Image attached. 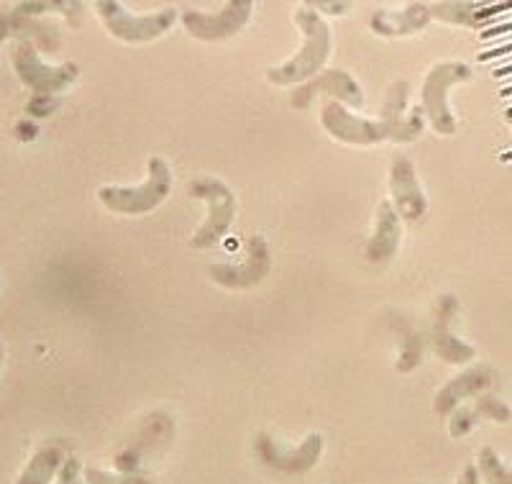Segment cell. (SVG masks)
<instances>
[{
    "label": "cell",
    "mask_w": 512,
    "mask_h": 484,
    "mask_svg": "<svg viewBox=\"0 0 512 484\" xmlns=\"http://www.w3.org/2000/svg\"><path fill=\"white\" fill-rule=\"evenodd\" d=\"M85 477V469H82L80 459L77 456H67L57 474V484H82Z\"/></svg>",
    "instance_id": "obj_28"
},
{
    "label": "cell",
    "mask_w": 512,
    "mask_h": 484,
    "mask_svg": "<svg viewBox=\"0 0 512 484\" xmlns=\"http://www.w3.org/2000/svg\"><path fill=\"white\" fill-rule=\"evenodd\" d=\"M254 451L262 459L264 467L280 474H290V477H303L320 461L323 438H320V433H310L297 449H282L269 433H259L254 441Z\"/></svg>",
    "instance_id": "obj_9"
},
{
    "label": "cell",
    "mask_w": 512,
    "mask_h": 484,
    "mask_svg": "<svg viewBox=\"0 0 512 484\" xmlns=\"http://www.w3.org/2000/svg\"><path fill=\"white\" fill-rule=\"evenodd\" d=\"M507 34H512V21H507V24L489 26V29H482V39H487V41L497 39V36H507Z\"/></svg>",
    "instance_id": "obj_31"
},
{
    "label": "cell",
    "mask_w": 512,
    "mask_h": 484,
    "mask_svg": "<svg viewBox=\"0 0 512 484\" xmlns=\"http://www.w3.org/2000/svg\"><path fill=\"white\" fill-rule=\"evenodd\" d=\"M459 310V300L454 295H443L433 310V331H431V344L433 351L441 356L443 362L448 364H466L474 359V349L464 341H459L451 333V321L456 318Z\"/></svg>",
    "instance_id": "obj_13"
},
{
    "label": "cell",
    "mask_w": 512,
    "mask_h": 484,
    "mask_svg": "<svg viewBox=\"0 0 512 484\" xmlns=\"http://www.w3.org/2000/svg\"><path fill=\"white\" fill-rule=\"evenodd\" d=\"M507 118H510V121H512V108H507Z\"/></svg>",
    "instance_id": "obj_37"
},
{
    "label": "cell",
    "mask_w": 512,
    "mask_h": 484,
    "mask_svg": "<svg viewBox=\"0 0 512 484\" xmlns=\"http://www.w3.org/2000/svg\"><path fill=\"white\" fill-rule=\"evenodd\" d=\"M492 382H495V374H492L489 367L466 369L464 374H459L456 380H451L448 385H443L441 390L436 392L433 410H436L438 415H451L464 400L487 392L489 387H492Z\"/></svg>",
    "instance_id": "obj_14"
},
{
    "label": "cell",
    "mask_w": 512,
    "mask_h": 484,
    "mask_svg": "<svg viewBox=\"0 0 512 484\" xmlns=\"http://www.w3.org/2000/svg\"><path fill=\"white\" fill-rule=\"evenodd\" d=\"M85 479H88V484H154L152 479L141 477V474H134V472L111 474L95 467L85 469Z\"/></svg>",
    "instance_id": "obj_24"
},
{
    "label": "cell",
    "mask_w": 512,
    "mask_h": 484,
    "mask_svg": "<svg viewBox=\"0 0 512 484\" xmlns=\"http://www.w3.org/2000/svg\"><path fill=\"white\" fill-rule=\"evenodd\" d=\"M479 3L474 0H441L431 8L433 18L443 21L448 26H466V29H477L474 26V11Z\"/></svg>",
    "instance_id": "obj_20"
},
{
    "label": "cell",
    "mask_w": 512,
    "mask_h": 484,
    "mask_svg": "<svg viewBox=\"0 0 512 484\" xmlns=\"http://www.w3.org/2000/svg\"><path fill=\"white\" fill-rule=\"evenodd\" d=\"M479 474L487 484H512V469L505 467L497 451L489 446L479 451Z\"/></svg>",
    "instance_id": "obj_21"
},
{
    "label": "cell",
    "mask_w": 512,
    "mask_h": 484,
    "mask_svg": "<svg viewBox=\"0 0 512 484\" xmlns=\"http://www.w3.org/2000/svg\"><path fill=\"white\" fill-rule=\"evenodd\" d=\"M295 21L303 31V47L292 59H287L285 65H277L267 70V80L277 88H292V85H303L310 77L318 75L326 67L328 57H331V29L323 21L318 11L310 8H300L295 13Z\"/></svg>",
    "instance_id": "obj_1"
},
{
    "label": "cell",
    "mask_w": 512,
    "mask_h": 484,
    "mask_svg": "<svg viewBox=\"0 0 512 484\" xmlns=\"http://www.w3.org/2000/svg\"><path fill=\"white\" fill-rule=\"evenodd\" d=\"M64 451L59 446H41L31 461L26 464V469L21 472V477L16 479V484H52V479L57 477L59 469L64 464Z\"/></svg>",
    "instance_id": "obj_19"
},
{
    "label": "cell",
    "mask_w": 512,
    "mask_h": 484,
    "mask_svg": "<svg viewBox=\"0 0 512 484\" xmlns=\"http://www.w3.org/2000/svg\"><path fill=\"white\" fill-rule=\"evenodd\" d=\"M479 423V415L474 413V408H456L448 420V431L454 438H464L474 431V426Z\"/></svg>",
    "instance_id": "obj_25"
},
{
    "label": "cell",
    "mask_w": 512,
    "mask_h": 484,
    "mask_svg": "<svg viewBox=\"0 0 512 484\" xmlns=\"http://www.w3.org/2000/svg\"><path fill=\"white\" fill-rule=\"evenodd\" d=\"M502 57H512V41L500 44V47L484 49V52L479 54V62H492V59H502Z\"/></svg>",
    "instance_id": "obj_29"
},
{
    "label": "cell",
    "mask_w": 512,
    "mask_h": 484,
    "mask_svg": "<svg viewBox=\"0 0 512 484\" xmlns=\"http://www.w3.org/2000/svg\"><path fill=\"white\" fill-rule=\"evenodd\" d=\"M320 126L333 136L351 146H372L379 141H395V129L384 121H367L346 108L344 103L328 98L320 108Z\"/></svg>",
    "instance_id": "obj_7"
},
{
    "label": "cell",
    "mask_w": 512,
    "mask_h": 484,
    "mask_svg": "<svg viewBox=\"0 0 512 484\" xmlns=\"http://www.w3.org/2000/svg\"><path fill=\"white\" fill-rule=\"evenodd\" d=\"M400 236H402V218L392 203H379L377 210V228L374 236L367 241V262L369 264H387L400 249Z\"/></svg>",
    "instance_id": "obj_16"
},
{
    "label": "cell",
    "mask_w": 512,
    "mask_h": 484,
    "mask_svg": "<svg viewBox=\"0 0 512 484\" xmlns=\"http://www.w3.org/2000/svg\"><path fill=\"white\" fill-rule=\"evenodd\" d=\"M13 70H16L18 80L24 82L31 93H49L57 95L67 90L72 82L80 77V67L75 62H64V65H44L41 62L39 47L34 41H16L13 44Z\"/></svg>",
    "instance_id": "obj_5"
},
{
    "label": "cell",
    "mask_w": 512,
    "mask_h": 484,
    "mask_svg": "<svg viewBox=\"0 0 512 484\" xmlns=\"http://www.w3.org/2000/svg\"><path fill=\"white\" fill-rule=\"evenodd\" d=\"M303 3L305 8L323 13V16H344V13L354 8L351 0H303Z\"/></svg>",
    "instance_id": "obj_27"
},
{
    "label": "cell",
    "mask_w": 512,
    "mask_h": 484,
    "mask_svg": "<svg viewBox=\"0 0 512 484\" xmlns=\"http://www.w3.org/2000/svg\"><path fill=\"white\" fill-rule=\"evenodd\" d=\"M57 108H59V98L57 95H49V93H34L31 95L29 103H26V113L34 118L52 116Z\"/></svg>",
    "instance_id": "obj_26"
},
{
    "label": "cell",
    "mask_w": 512,
    "mask_h": 484,
    "mask_svg": "<svg viewBox=\"0 0 512 484\" xmlns=\"http://www.w3.org/2000/svg\"><path fill=\"white\" fill-rule=\"evenodd\" d=\"M251 13H254V0H226V6L218 13L185 11L182 26L192 39L216 44L239 34L249 24Z\"/></svg>",
    "instance_id": "obj_8"
},
{
    "label": "cell",
    "mask_w": 512,
    "mask_h": 484,
    "mask_svg": "<svg viewBox=\"0 0 512 484\" xmlns=\"http://www.w3.org/2000/svg\"><path fill=\"white\" fill-rule=\"evenodd\" d=\"M187 193L208 203V218L198 228V234L192 236V249H210L231 231V223L236 218V200H233L231 187L216 177H203L192 182Z\"/></svg>",
    "instance_id": "obj_4"
},
{
    "label": "cell",
    "mask_w": 512,
    "mask_h": 484,
    "mask_svg": "<svg viewBox=\"0 0 512 484\" xmlns=\"http://www.w3.org/2000/svg\"><path fill=\"white\" fill-rule=\"evenodd\" d=\"M315 95H328V98L338 100V103L351 105L354 111L356 108H364V93H361L359 82L344 70H326L310 77L303 85H297V90L292 93V105L303 111V108L313 103Z\"/></svg>",
    "instance_id": "obj_11"
},
{
    "label": "cell",
    "mask_w": 512,
    "mask_h": 484,
    "mask_svg": "<svg viewBox=\"0 0 512 484\" xmlns=\"http://www.w3.org/2000/svg\"><path fill=\"white\" fill-rule=\"evenodd\" d=\"M431 8L423 3H410L402 11H377L369 18L374 34L387 36V39H400V36H413L431 24Z\"/></svg>",
    "instance_id": "obj_17"
},
{
    "label": "cell",
    "mask_w": 512,
    "mask_h": 484,
    "mask_svg": "<svg viewBox=\"0 0 512 484\" xmlns=\"http://www.w3.org/2000/svg\"><path fill=\"white\" fill-rule=\"evenodd\" d=\"M390 190L395 198V210L400 218L410 226L420 221L428 210V200H425L423 190H420L418 175L408 157H395L390 167Z\"/></svg>",
    "instance_id": "obj_12"
},
{
    "label": "cell",
    "mask_w": 512,
    "mask_h": 484,
    "mask_svg": "<svg viewBox=\"0 0 512 484\" xmlns=\"http://www.w3.org/2000/svg\"><path fill=\"white\" fill-rule=\"evenodd\" d=\"M472 77V70L464 62H441L428 72L423 82V95H420V105L433 129L443 136L456 134V116L448 108V90L466 82Z\"/></svg>",
    "instance_id": "obj_6"
},
{
    "label": "cell",
    "mask_w": 512,
    "mask_h": 484,
    "mask_svg": "<svg viewBox=\"0 0 512 484\" xmlns=\"http://www.w3.org/2000/svg\"><path fill=\"white\" fill-rule=\"evenodd\" d=\"M36 134H39V126H36L34 121H18L16 123V136L21 141L36 139Z\"/></svg>",
    "instance_id": "obj_30"
},
{
    "label": "cell",
    "mask_w": 512,
    "mask_h": 484,
    "mask_svg": "<svg viewBox=\"0 0 512 484\" xmlns=\"http://www.w3.org/2000/svg\"><path fill=\"white\" fill-rule=\"evenodd\" d=\"M95 11H98L105 29L126 44H149L177 24L175 8H164L152 16H134L118 0H95Z\"/></svg>",
    "instance_id": "obj_3"
},
{
    "label": "cell",
    "mask_w": 512,
    "mask_h": 484,
    "mask_svg": "<svg viewBox=\"0 0 512 484\" xmlns=\"http://www.w3.org/2000/svg\"><path fill=\"white\" fill-rule=\"evenodd\" d=\"M0 287H3V285H0Z\"/></svg>",
    "instance_id": "obj_38"
},
{
    "label": "cell",
    "mask_w": 512,
    "mask_h": 484,
    "mask_svg": "<svg viewBox=\"0 0 512 484\" xmlns=\"http://www.w3.org/2000/svg\"><path fill=\"white\" fill-rule=\"evenodd\" d=\"M502 162H512V149H510V152H505V154H502Z\"/></svg>",
    "instance_id": "obj_36"
},
{
    "label": "cell",
    "mask_w": 512,
    "mask_h": 484,
    "mask_svg": "<svg viewBox=\"0 0 512 484\" xmlns=\"http://www.w3.org/2000/svg\"><path fill=\"white\" fill-rule=\"evenodd\" d=\"M402 339H405V344H402V354L397 359V372L408 374L423 362V339H420L418 331H405Z\"/></svg>",
    "instance_id": "obj_22"
},
{
    "label": "cell",
    "mask_w": 512,
    "mask_h": 484,
    "mask_svg": "<svg viewBox=\"0 0 512 484\" xmlns=\"http://www.w3.org/2000/svg\"><path fill=\"white\" fill-rule=\"evenodd\" d=\"M6 39H26L34 41L36 47L41 52H57L62 39H59V31L54 29L52 24L47 21H39V18H26V16H16L13 11H3L0 13V44Z\"/></svg>",
    "instance_id": "obj_15"
},
{
    "label": "cell",
    "mask_w": 512,
    "mask_h": 484,
    "mask_svg": "<svg viewBox=\"0 0 512 484\" xmlns=\"http://www.w3.org/2000/svg\"><path fill=\"white\" fill-rule=\"evenodd\" d=\"M510 75H512V62H510V65L497 67V70H495V77H497V80H502V77H510Z\"/></svg>",
    "instance_id": "obj_33"
},
{
    "label": "cell",
    "mask_w": 512,
    "mask_h": 484,
    "mask_svg": "<svg viewBox=\"0 0 512 484\" xmlns=\"http://www.w3.org/2000/svg\"><path fill=\"white\" fill-rule=\"evenodd\" d=\"M3 359H6V349H3V341H0V372H3Z\"/></svg>",
    "instance_id": "obj_34"
},
{
    "label": "cell",
    "mask_w": 512,
    "mask_h": 484,
    "mask_svg": "<svg viewBox=\"0 0 512 484\" xmlns=\"http://www.w3.org/2000/svg\"><path fill=\"white\" fill-rule=\"evenodd\" d=\"M244 249L246 257L239 264H213V267H208L210 280L226 287V290H249V287L259 285L272 269L269 244L262 236H251Z\"/></svg>",
    "instance_id": "obj_10"
},
{
    "label": "cell",
    "mask_w": 512,
    "mask_h": 484,
    "mask_svg": "<svg viewBox=\"0 0 512 484\" xmlns=\"http://www.w3.org/2000/svg\"><path fill=\"white\" fill-rule=\"evenodd\" d=\"M172 190V172L169 164L162 157L149 159V177L146 182L136 187H121L108 185L100 187V203L111 213H121V216H141V213H152L154 208L169 198Z\"/></svg>",
    "instance_id": "obj_2"
},
{
    "label": "cell",
    "mask_w": 512,
    "mask_h": 484,
    "mask_svg": "<svg viewBox=\"0 0 512 484\" xmlns=\"http://www.w3.org/2000/svg\"><path fill=\"white\" fill-rule=\"evenodd\" d=\"M502 98H512V85H510V88H502Z\"/></svg>",
    "instance_id": "obj_35"
},
{
    "label": "cell",
    "mask_w": 512,
    "mask_h": 484,
    "mask_svg": "<svg viewBox=\"0 0 512 484\" xmlns=\"http://www.w3.org/2000/svg\"><path fill=\"white\" fill-rule=\"evenodd\" d=\"M13 13L26 18L59 13L72 29H80L82 21H85V3H82V0H21V3L13 8Z\"/></svg>",
    "instance_id": "obj_18"
},
{
    "label": "cell",
    "mask_w": 512,
    "mask_h": 484,
    "mask_svg": "<svg viewBox=\"0 0 512 484\" xmlns=\"http://www.w3.org/2000/svg\"><path fill=\"white\" fill-rule=\"evenodd\" d=\"M479 482H482V474H479L477 464H469V467H464L461 477L456 479V484H479Z\"/></svg>",
    "instance_id": "obj_32"
},
{
    "label": "cell",
    "mask_w": 512,
    "mask_h": 484,
    "mask_svg": "<svg viewBox=\"0 0 512 484\" xmlns=\"http://www.w3.org/2000/svg\"><path fill=\"white\" fill-rule=\"evenodd\" d=\"M474 413L479 415V420H495V423H507V420L512 418L510 408H507L502 400H497L495 395H487V392H482V395H477V403H474Z\"/></svg>",
    "instance_id": "obj_23"
}]
</instances>
